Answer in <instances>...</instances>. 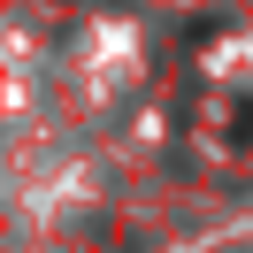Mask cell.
<instances>
[{"instance_id":"6da1fadb","label":"cell","mask_w":253,"mask_h":253,"mask_svg":"<svg viewBox=\"0 0 253 253\" xmlns=\"http://www.w3.org/2000/svg\"><path fill=\"white\" fill-rule=\"evenodd\" d=\"M230 138H238V146H253V100H238V123H230Z\"/></svg>"}]
</instances>
